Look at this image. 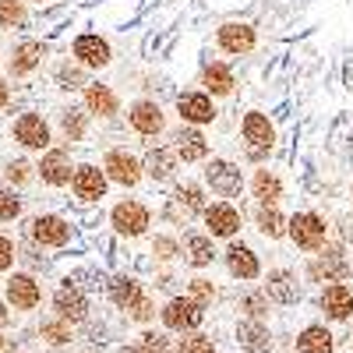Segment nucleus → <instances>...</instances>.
Here are the masks:
<instances>
[{
  "label": "nucleus",
  "mask_w": 353,
  "mask_h": 353,
  "mask_svg": "<svg viewBox=\"0 0 353 353\" xmlns=\"http://www.w3.org/2000/svg\"><path fill=\"white\" fill-rule=\"evenodd\" d=\"M61 131H64L68 141H85V134H88V113L68 106V110L61 113Z\"/></svg>",
  "instance_id": "obj_36"
},
{
  "label": "nucleus",
  "mask_w": 353,
  "mask_h": 353,
  "mask_svg": "<svg viewBox=\"0 0 353 353\" xmlns=\"http://www.w3.org/2000/svg\"><path fill=\"white\" fill-rule=\"evenodd\" d=\"M4 173H8V181H11V184H25L28 176H32V166H28L25 159H11Z\"/></svg>",
  "instance_id": "obj_45"
},
{
  "label": "nucleus",
  "mask_w": 353,
  "mask_h": 353,
  "mask_svg": "<svg viewBox=\"0 0 353 353\" xmlns=\"http://www.w3.org/2000/svg\"><path fill=\"white\" fill-rule=\"evenodd\" d=\"M145 176H149L152 184H176L181 181V159H176V152L170 149V145H152L149 152H145Z\"/></svg>",
  "instance_id": "obj_19"
},
{
  "label": "nucleus",
  "mask_w": 353,
  "mask_h": 353,
  "mask_svg": "<svg viewBox=\"0 0 353 353\" xmlns=\"http://www.w3.org/2000/svg\"><path fill=\"white\" fill-rule=\"evenodd\" d=\"M159 321H163V329L170 332H198L201 329V321H205V307L198 301H191L188 293H176V297H170L163 307H159Z\"/></svg>",
  "instance_id": "obj_5"
},
{
  "label": "nucleus",
  "mask_w": 353,
  "mask_h": 353,
  "mask_svg": "<svg viewBox=\"0 0 353 353\" xmlns=\"http://www.w3.org/2000/svg\"><path fill=\"white\" fill-rule=\"evenodd\" d=\"M332 226H329V219L321 216V212H314V209H301V212H293L290 216V230H286V241L297 248V251H304L307 258L311 254H318L321 248H325L332 237Z\"/></svg>",
  "instance_id": "obj_2"
},
{
  "label": "nucleus",
  "mask_w": 353,
  "mask_h": 353,
  "mask_svg": "<svg viewBox=\"0 0 353 353\" xmlns=\"http://www.w3.org/2000/svg\"><path fill=\"white\" fill-rule=\"evenodd\" d=\"M188 297L198 301L201 307H209V304L219 297V286H216L209 276H191V279H188Z\"/></svg>",
  "instance_id": "obj_37"
},
{
  "label": "nucleus",
  "mask_w": 353,
  "mask_h": 353,
  "mask_svg": "<svg viewBox=\"0 0 353 353\" xmlns=\"http://www.w3.org/2000/svg\"><path fill=\"white\" fill-rule=\"evenodd\" d=\"M36 170H39V176H43V184L64 188V184L74 181V170H78V166H71L68 149H50V152H43V159H39Z\"/></svg>",
  "instance_id": "obj_27"
},
{
  "label": "nucleus",
  "mask_w": 353,
  "mask_h": 353,
  "mask_svg": "<svg viewBox=\"0 0 353 353\" xmlns=\"http://www.w3.org/2000/svg\"><path fill=\"white\" fill-rule=\"evenodd\" d=\"M223 265H226L230 279H237V283H254V279L265 276L261 254H258L251 244H244V241H230V244L223 248Z\"/></svg>",
  "instance_id": "obj_11"
},
{
  "label": "nucleus",
  "mask_w": 353,
  "mask_h": 353,
  "mask_svg": "<svg viewBox=\"0 0 353 353\" xmlns=\"http://www.w3.org/2000/svg\"><path fill=\"white\" fill-rule=\"evenodd\" d=\"M233 339L244 353H272V332L265 321H254V318H241L237 329H233Z\"/></svg>",
  "instance_id": "obj_30"
},
{
  "label": "nucleus",
  "mask_w": 353,
  "mask_h": 353,
  "mask_svg": "<svg viewBox=\"0 0 353 353\" xmlns=\"http://www.w3.org/2000/svg\"><path fill=\"white\" fill-rule=\"evenodd\" d=\"M106 293H110V301H113L117 307H121V311H128V314H131L138 304L149 301V293H145L141 279H138V276H128V272H117V276H110Z\"/></svg>",
  "instance_id": "obj_22"
},
{
  "label": "nucleus",
  "mask_w": 353,
  "mask_h": 353,
  "mask_svg": "<svg viewBox=\"0 0 353 353\" xmlns=\"http://www.w3.org/2000/svg\"><path fill=\"white\" fill-rule=\"evenodd\" d=\"M0 325H8V307H4V301H0Z\"/></svg>",
  "instance_id": "obj_49"
},
{
  "label": "nucleus",
  "mask_w": 353,
  "mask_h": 353,
  "mask_svg": "<svg viewBox=\"0 0 353 353\" xmlns=\"http://www.w3.org/2000/svg\"><path fill=\"white\" fill-rule=\"evenodd\" d=\"M8 99H11V85H8L4 78H0V110L8 106Z\"/></svg>",
  "instance_id": "obj_47"
},
{
  "label": "nucleus",
  "mask_w": 353,
  "mask_h": 353,
  "mask_svg": "<svg viewBox=\"0 0 353 353\" xmlns=\"http://www.w3.org/2000/svg\"><path fill=\"white\" fill-rule=\"evenodd\" d=\"M0 350H4V336H0Z\"/></svg>",
  "instance_id": "obj_51"
},
{
  "label": "nucleus",
  "mask_w": 353,
  "mask_h": 353,
  "mask_svg": "<svg viewBox=\"0 0 353 353\" xmlns=\"http://www.w3.org/2000/svg\"><path fill=\"white\" fill-rule=\"evenodd\" d=\"M57 81H61V88H88V81H85V68L81 64H64L61 71H57Z\"/></svg>",
  "instance_id": "obj_41"
},
{
  "label": "nucleus",
  "mask_w": 353,
  "mask_h": 353,
  "mask_svg": "<svg viewBox=\"0 0 353 353\" xmlns=\"http://www.w3.org/2000/svg\"><path fill=\"white\" fill-rule=\"evenodd\" d=\"M201 226H205V233H209L212 241H226V244H230V241H237V237H241L244 212H241L233 201L216 198V201H209V209H205Z\"/></svg>",
  "instance_id": "obj_6"
},
{
  "label": "nucleus",
  "mask_w": 353,
  "mask_h": 353,
  "mask_svg": "<svg viewBox=\"0 0 353 353\" xmlns=\"http://www.w3.org/2000/svg\"><path fill=\"white\" fill-rule=\"evenodd\" d=\"M216 258H223V254H219L216 241L205 230H188L184 233V265H188V269H194L201 276L205 269H212Z\"/></svg>",
  "instance_id": "obj_18"
},
{
  "label": "nucleus",
  "mask_w": 353,
  "mask_h": 353,
  "mask_svg": "<svg viewBox=\"0 0 353 353\" xmlns=\"http://www.w3.org/2000/svg\"><path fill=\"white\" fill-rule=\"evenodd\" d=\"M128 128L141 138H163L166 134V110L156 99H134L128 106Z\"/></svg>",
  "instance_id": "obj_15"
},
{
  "label": "nucleus",
  "mask_w": 353,
  "mask_h": 353,
  "mask_svg": "<svg viewBox=\"0 0 353 353\" xmlns=\"http://www.w3.org/2000/svg\"><path fill=\"white\" fill-rule=\"evenodd\" d=\"M117 353H145V350H141V346H121Z\"/></svg>",
  "instance_id": "obj_48"
},
{
  "label": "nucleus",
  "mask_w": 353,
  "mask_h": 353,
  "mask_svg": "<svg viewBox=\"0 0 353 353\" xmlns=\"http://www.w3.org/2000/svg\"><path fill=\"white\" fill-rule=\"evenodd\" d=\"M71 53H74V64H81L85 71H103L110 68L113 61V46L106 36L99 32H81L74 43H71Z\"/></svg>",
  "instance_id": "obj_16"
},
{
  "label": "nucleus",
  "mask_w": 353,
  "mask_h": 353,
  "mask_svg": "<svg viewBox=\"0 0 353 353\" xmlns=\"http://www.w3.org/2000/svg\"><path fill=\"white\" fill-rule=\"evenodd\" d=\"M170 149L176 152V159H181L184 166H194V163H209L212 159V141L205 138L201 128H173L170 131Z\"/></svg>",
  "instance_id": "obj_10"
},
{
  "label": "nucleus",
  "mask_w": 353,
  "mask_h": 353,
  "mask_svg": "<svg viewBox=\"0 0 353 353\" xmlns=\"http://www.w3.org/2000/svg\"><path fill=\"white\" fill-rule=\"evenodd\" d=\"M237 307H241V314H244V318H254V321H265V318L272 314V301H269V293H265L261 286L244 290Z\"/></svg>",
  "instance_id": "obj_34"
},
{
  "label": "nucleus",
  "mask_w": 353,
  "mask_h": 353,
  "mask_svg": "<svg viewBox=\"0 0 353 353\" xmlns=\"http://www.w3.org/2000/svg\"><path fill=\"white\" fill-rule=\"evenodd\" d=\"M43 57H46V46L39 39H21L11 53V74L14 78H25V74H32L39 64H43Z\"/></svg>",
  "instance_id": "obj_32"
},
{
  "label": "nucleus",
  "mask_w": 353,
  "mask_h": 353,
  "mask_svg": "<svg viewBox=\"0 0 353 353\" xmlns=\"http://www.w3.org/2000/svg\"><path fill=\"white\" fill-rule=\"evenodd\" d=\"M350 276H353V261L346 258L343 241H329L318 254H311L304 261V283L332 286V283H350Z\"/></svg>",
  "instance_id": "obj_1"
},
{
  "label": "nucleus",
  "mask_w": 353,
  "mask_h": 353,
  "mask_svg": "<svg viewBox=\"0 0 353 353\" xmlns=\"http://www.w3.org/2000/svg\"><path fill=\"white\" fill-rule=\"evenodd\" d=\"M261 290L269 293V301L279 304V307H290V304H297L304 297V286H301V276L297 269H286V265H276V269H269L261 276Z\"/></svg>",
  "instance_id": "obj_13"
},
{
  "label": "nucleus",
  "mask_w": 353,
  "mask_h": 353,
  "mask_svg": "<svg viewBox=\"0 0 353 353\" xmlns=\"http://www.w3.org/2000/svg\"><path fill=\"white\" fill-rule=\"evenodd\" d=\"M216 50L226 57H251L258 50V28L251 21H223L216 28Z\"/></svg>",
  "instance_id": "obj_12"
},
{
  "label": "nucleus",
  "mask_w": 353,
  "mask_h": 353,
  "mask_svg": "<svg viewBox=\"0 0 353 353\" xmlns=\"http://www.w3.org/2000/svg\"><path fill=\"white\" fill-rule=\"evenodd\" d=\"M39 336L46 343H53V346H64V343H71V325H68L64 318H46L43 325H39Z\"/></svg>",
  "instance_id": "obj_39"
},
{
  "label": "nucleus",
  "mask_w": 353,
  "mask_h": 353,
  "mask_svg": "<svg viewBox=\"0 0 353 353\" xmlns=\"http://www.w3.org/2000/svg\"><path fill=\"white\" fill-rule=\"evenodd\" d=\"M28 237L43 248H68L74 237V226L64 216H36L28 223Z\"/></svg>",
  "instance_id": "obj_17"
},
{
  "label": "nucleus",
  "mask_w": 353,
  "mask_h": 353,
  "mask_svg": "<svg viewBox=\"0 0 353 353\" xmlns=\"http://www.w3.org/2000/svg\"><path fill=\"white\" fill-rule=\"evenodd\" d=\"M149 248H152V258H156L159 269H163V265H173V261L184 258V244L176 241L173 233H156V237L149 241Z\"/></svg>",
  "instance_id": "obj_35"
},
{
  "label": "nucleus",
  "mask_w": 353,
  "mask_h": 353,
  "mask_svg": "<svg viewBox=\"0 0 353 353\" xmlns=\"http://www.w3.org/2000/svg\"><path fill=\"white\" fill-rule=\"evenodd\" d=\"M198 85H201V92H209L216 103L230 99L233 92H237V71H233V64L219 61V57H209V61L201 64Z\"/></svg>",
  "instance_id": "obj_14"
},
{
  "label": "nucleus",
  "mask_w": 353,
  "mask_h": 353,
  "mask_svg": "<svg viewBox=\"0 0 353 353\" xmlns=\"http://www.w3.org/2000/svg\"><path fill=\"white\" fill-rule=\"evenodd\" d=\"M14 258H18V251H14V244L8 241V237H0V272H8L11 265H14Z\"/></svg>",
  "instance_id": "obj_46"
},
{
  "label": "nucleus",
  "mask_w": 353,
  "mask_h": 353,
  "mask_svg": "<svg viewBox=\"0 0 353 353\" xmlns=\"http://www.w3.org/2000/svg\"><path fill=\"white\" fill-rule=\"evenodd\" d=\"M201 184L209 188L216 198L223 201H233L248 191V176H244V166L237 159H226V156H212L201 170Z\"/></svg>",
  "instance_id": "obj_3"
},
{
  "label": "nucleus",
  "mask_w": 353,
  "mask_h": 353,
  "mask_svg": "<svg viewBox=\"0 0 353 353\" xmlns=\"http://www.w3.org/2000/svg\"><path fill=\"white\" fill-rule=\"evenodd\" d=\"M14 141L25 145V149H39L50 152V124L39 113H21L14 121Z\"/></svg>",
  "instance_id": "obj_28"
},
{
  "label": "nucleus",
  "mask_w": 353,
  "mask_h": 353,
  "mask_svg": "<svg viewBox=\"0 0 353 353\" xmlns=\"http://www.w3.org/2000/svg\"><path fill=\"white\" fill-rule=\"evenodd\" d=\"M276 124H272V117L269 113H261V110H248L241 117V145H244V152H265L269 156L276 149Z\"/></svg>",
  "instance_id": "obj_7"
},
{
  "label": "nucleus",
  "mask_w": 353,
  "mask_h": 353,
  "mask_svg": "<svg viewBox=\"0 0 353 353\" xmlns=\"http://www.w3.org/2000/svg\"><path fill=\"white\" fill-rule=\"evenodd\" d=\"M138 346H141L145 353H170L166 332H156V329H145V332L138 336Z\"/></svg>",
  "instance_id": "obj_42"
},
{
  "label": "nucleus",
  "mask_w": 353,
  "mask_h": 353,
  "mask_svg": "<svg viewBox=\"0 0 353 353\" xmlns=\"http://www.w3.org/2000/svg\"><path fill=\"white\" fill-rule=\"evenodd\" d=\"M173 110H176V117H181V124H188V128H205L219 117L216 99L209 92H201V88H184V92L176 96Z\"/></svg>",
  "instance_id": "obj_9"
},
{
  "label": "nucleus",
  "mask_w": 353,
  "mask_h": 353,
  "mask_svg": "<svg viewBox=\"0 0 353 353\" xmlns=\"http://www.w3.org/2000/svg\"><path fill=\"white\" fill-rule=\"evenodd\" d=\"M350 205H353V184H350Z\"/></svg>",
  "instance_id": "obj_50"
},
{
  "label": "nucleus",
  "mask_w": 353,
  "mask_h": 353,
  "mask_svg": "<svg viewBox=\"0 0 353 353\" xmlns=\"http://www.w3.org/2000/svg\"><path fill=\"white\" fill-rule=\"evenodd\" d=\"M159 219H163V223H170V226H191V223H194V219H191V216L181 209V205H176V201H170V198L163 201Z\"/></svg>",
  "instance_id": "obj_44"
},
{
  "label": "nucleus",
  "mask_w": 353,
  "mask_h": 353,
  "mask_svg": "<svg viewBox=\"0 0 353 353\" xmlns=\"http://www.w3.org/2000/svg\"><path fill=\"white\" fill-rule=\"evenodd\" d=\"M170 201L181 205L191 219H201L205 209H209V188H205L201 181H191V176H184V181H176V184L170 188Z\"/></svg>",
  "instance_id": "obj_24"
},
{
  "label": "nucleus",
  "mask_w": 353,
  "mask_h": 353,
  "mask_svg": "<svg viewBox=\"0 0 353 353\" xmlns=\"http://www.w3.org/2000/svg\"><path fill=\"white\" fill-rule=\"evenodd\" d=\"M103 173H106V181L117 184V188H138L145 181V163L131 149L117 145V149H110L103 156Z\"/></svg>",
  "instance_id": "obj_8"
},
{
  "label": "nucleus",
  "mask_w": 353,
  "mask_h": 353,
  "mask_svg": "<svg viewBox=\"0 0 353 353\" xmlns=\"http://www.w3.org/2000/svg\"><path fill=\"white\" fill-rule=\"evenodd\" d=\"M39 4H43V0H39Z\"/></svg>",
  "instance_id": "obj_52"
},
{
  "label": "nucleus",
  "mask_w": 353,
  "mask_h": 353,
  "mask_svg": "<svg viewBox=\"0 0 353 353\" xmlns=\"http://www.w3.org/2000/svg\"><path fill=\"white\" fill-rule=\"evenodd\" d=\"M254 230L265 241H286L290 216L279 209V205H254Z\"/></svg>",
  "instance_id": "obj_31"
},
{
  "label": "nucleus",
  "mask_w": 353,
  "mask_h": 353,
  "mask_svg": "<svg viewBox=\"0 0 353 353\" xmlns=\"http://www.w3.org/2000/svg\"><path fill=\"white\" fill-rule=\"evenodd\" d=\"M28 21L25 0H0V25L4 28H21Z\"/></svg>",
  "instance_id": "obj_38"
},
{
  "label": "nucleus",
  "mask_w": 353,
  "mask_h": 353,
  "mask_svg": "<svg viewBox=\"0 0 353 353\" xmlns=\"http://www.w3.org/2000/svg\"><path fill=\"white\" fill-rule=\"evenodd\" d=\"M318 307H321V314H325L329 321H350V318H353V286H350V283L321 286Z\"/></svg>",
  "instance_id": "obj_23"
},
{
  "label": "nucleus",
  "mask_w": 353,
  "mask_h": 353,
  "mask_svg": "<svg viewBox=\"0 0 353 353\" xmlns=\"http://www.w3.org/2000/svg\"><path fill=\"white\" fill-rule=\"evenodd\" d=\"M21 216V198L14 194V188H0V219H18Z\"/></svg>",
  "instance_id": "obj_43"
},
{
  "label": "nucleus",
  "mask_w": 353,
  "mask_h": 353,
  "mask_svg": "<svg viewBox=\"0 0 353 353\" xmlns=\"http://www.w3.org/2000/svg\"><path fill=\"white\" fill-rule=\"evenodd\" d=\"M110 226H113L117 237H128V241L149 237V230H152V209L141 198H121L110 209Z\"/></svg>",
  "instance_id": "obj_4"
},
{
  "label": "nucleus",
  "mask_w": 353,
  "mask_h": 353,
  "mask_svg": "<svg viewBox=\"0 0 353 353\" xmlns=\"http://www.w3.org/2000/svg\"><path fill=\"white\" fill-rule=\"evenodd\" d=\"M53 311H57V318H64L68 325H71V321H85L88 318V297H85V290L68 279L61 290L53 293Z\"/></svg>",
  "instance_id": "obj_26"
},
{
  "label": "nucleus",
  "mask_w": 353,
  "mask_h": 353,
  "mask_svg": "<svg viewBox=\"0 0 353 353\" xmlns=\"http://www.w3.org/2000/svg\"><path fill=\"white\" fill-rule=\"evenodd\" d=\"M71 191H74V198H78L81 205H96V201H103V198H106L110 181H106V173H103L99 166H92V163H81V166L74 170Z\"/></svg>",
  "instance_id": "obj_20"
},
{
  "label": "nucleus",
  "mask_w": 353,
  "mask_h": 353,
  "mask_svg": "<svg viewBox=\"0 0 353 353\" xmlns=\"http://www.w3.org/2000/svg\"><path fill=\"white\" fill-rule=\"evenodd\" d=\"M248 194L258 201V205H279L286 198V181L283 173L272 170V166H258L248 181Z\"/></svg>",
  "instance_id": "obj_21"
},
{
  "label": "nucleus",
  "mask_w": 353,
  "mask_h": 353,
  "mask_svg": "<svg viewBox=\"0 0 353 353\" xmlns=\"http://www.w3.org/2000/svg\"><path fill=\"white\" fill-rule=\"evenodd\" d=\"M176 353H216V339L205 332H188L176 343Z\"/></svg>",
  "instance_id": "obj_40"
},
{
  "label": "nucleus",
  "mask_w": 353,
  "mask_h": 353,
  "mask_svg": "<svg viewBox=\"0 0 353 353\" xmlns=\"http://www.w3.org/2000/svg\"><path fill=\"white\" fill-rule=\"evenodd\" d=\"M297 353H332L336 350V336L332 329H325L321 321H311V325H304L297 332Z\"/></svg>",
  "instance_id": "obj_33"
},
{
  "label": "nucleus",
  "mask_w": 353,
  "mask_h": 353,
  "mask_svg": "<svg viewBox=\"0 0 353 353\" xmlns=\"http://www.w3.org/2000/svg\"><path fill=\"white\" fill-rule=\"evenodd\" d=\"M81 99H85V113H88V117H99V121H110V117L121 113V96H117L113 85L88 81V88L81 92Z\"/></svg>",
  "instance_id": "obj_25"
},
{
  "label": "nucleus",
  "mask_w": 353,
  "mask_h": 353,
  "mask_svg": "<svg viewBox=\"0 0 353 353\" xmlns=\"http://www.w3.org/2000/svg\"><path fill=\"white\" fill-rule=\"evenodd\" d=\"M43 301V290L36 283V276H28V272H14L8 279V304L14 311H36Z\"/></svg>",
  "instance_id": "obj_29"
}]
</instances>
